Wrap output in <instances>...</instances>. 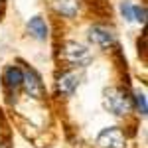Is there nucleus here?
Segmentation results:
<instances>
[{
	"mask_svg": "<svg viewBox=\"0 0 148 148\" xmlns=\"http://www.w3.org/2000/svg\"><path fill=\"white\" fill-rule=\"evenodd\" d=\"M105 107L107 111H111L113 114H119L123 116L130 111L132 107V99L128 97V93L119 89V87H109L105 91Z\"/></svg>",
	"mask_w": 148,
	"mask_h": 148,
	"instance_id": "f257e3e1",
	"label": "nucleus"
},
{
	"mask_svg": "<svg viewBox=\"0 0 148 148\" xmlns=\"http://www.w3.org/2000/svg\"><path fill=\"white\" fill-rule=\"evenodd\" d=\"M97 144L101 148H125V134L119 126L103 128L97 136Z\"/></svg>",
	"mask_w": 148,
	"mask_h": 148,
	"instance_id": "f03ea898",
	"label": "nucleus"
},
{
	"mask_svg": "<svg viewBox=\"0 0 148 148\" xmlns=\"http://www.w3.org/2000/svg\"><path fill=\"white\" fill-rule=\"evenodd\" d=\"M22 85H26V93L34 99H42L44 97V83L40 79V75L36 73L34 69H28L24 73V81Z\"/></svg>",
	"mask_w": 148,
	"mask_h": 148,
	"instance_id": "7ed1b4c3",
	"label": "nucleus"
},
{
	"mask_svg": "<svg viewBox=\"0 0 148 148\" xmlns=\"http://www.w3.org/2000/svg\"><path fill=\"white\" fill-rule=\"evenodd\" d=\"M63 57L69 63H83V61L89 59V51L85 46H81L77 42H67L63 46Z\"/></svg>",
	"mask_w": 148,
	"mask_h": 148,
	"instance_id": "20e7f679",
	"label": "nucleus"
},
{
	"mask_svg": "<svg viewBox=\"0 0 148 148\" xmlns=\"http://www.w3.org/2000/svg\"><path fill=\"white\" fill-rule=\"evenodd\" d=\"M89 40L91 42H95L97 46H111L113 44V34H111V30L109 28H105V26H93L91 30H89Z\"/></svg>",
	"mask_w": 148,
	"mask_h": 148,
	"instance_id": "39448f33",
	"label": "nucleus"
},
{
	"mask_svg": "<svg viewBox=\"0 0 148 148\" xmlns=\"http://www.w3.org/2000/svg\"><path fill=\"white\" fill-rule=\"evenodd\" d=\"M51 6L57 14L65 18H73L77 16V10H79V0H51Z\"/></svg>",
	"mask_w": 148,
	"mask_h": 148,
	"instance_id": "423d86ee",
	"label": "nucleus"
},
{
	"mask_svg": "<svg viewBox=\"0 0 148 148\" xmlns=\"http://www.w3.org/2000/svg\"><path fill=\"white\" fill-rule=\"evenodd\" d=\"M77 85H79V77L75 73H71V71L63 73L59 77V81H57V89L63 95H73V91L77 89Z\"/></svg>",
	"mask_w": 148,
	"mask_h": 148,
	"instance_id": "0eeeda50",
	"label": "nucleus"
},
{
	"mask_svg": "<svg viewBox=\"0 0 148 148\" xmlns=\"http://www.w3.org/2000/svg\"><path fill=\"white\" fill-rule=\"evenodd\" d=\"M4 81H6V85H8L10 89H18V87L22 85V81H24L22 69L16 67V65H8V67L4 69Z\"/></svg>",
	"mask_w": 148,
	"mask_h": 148,
	"instance_id": "6e6552de",
	"label": "nucleus"
},
{
	"mask_svg": "<svg viewBox=\"0 0 148 148\" xmlns=\"http://www.w3.org/2000/svg\"><path fill=\"white\" fill-rule=\"evenodd\" d=\"M28 30H30V34H34V38H38V40H46L47 38V26H46V22H44V18H40V16L30 18Z\"/></svg>",
	"mask_w": 148,
	"mask_h": 148,
	"instance_id": "1a4fd4ad",
	"label": "nucleus"
},
{
	"mask_svg": "<svg viewBox=\"0 0 148 148\" xmlns=\"http://www.w3.org/2000/svg\"><path fill=\"white\" fill-rule=\"evenodd\" d=\"M134 103H136L140 114H146L148 113V105H146V97H144V93H136V95H134Z\"/></svg>",
	"mask_w": 148,
	"mask_h": 148,
	"instance_id": "9d476101",
	"label": "nucleus"
},
{
	"mask_svg": "<svg viewBox=\"0 0 148 148\" xmlns=\"http://www.w3.org/2000/svg\"><path fill=\"white\" fill-rule=\"evenodd\" d=\"M132 16H134V20L144 24L146 22V6H134L132 8Z\"/></svg>",
	"mask_w": 148,
	"mask_h": 148,
	"instance_id": "9b49d317",
	"label": "nucleus"
},
{
	"mask_svg": "<svg viewBox=\"0 0 148 148\" xmlns=\"http://www.w3.org/2000/svg\"><path fill=\"white\" fill-rule=\"evenodd\" d=\"M121 12H123L125 20H128V22H132V20H134V16H132V6H130V2H121Z\"/></svg>",
	"mask_w": 148,
	"mask_h": 148,
	"instance_id": "f8f14e48",
	"label": "nucleus"
}]
</instances>
